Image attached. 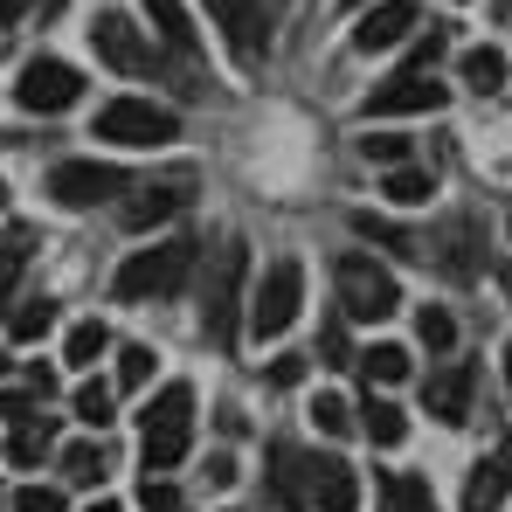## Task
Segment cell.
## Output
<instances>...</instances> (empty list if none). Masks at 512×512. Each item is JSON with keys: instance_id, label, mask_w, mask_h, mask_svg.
Wrapping results in <instances>:
<instances>
[{"instance_id": "6da1fadb", "label": "cell", "mask_w": 512, "mask_h": 512, "mask_svg": "<svg viewBox=\"0 0 512 512\" xmlns=\"http://www.w3.org/2000/svg\"><path fill=\"white\" fill-rule=\"evenodd\" d=\"M187 443H194V388L187 381H167L146 402V416H139V464H146V478L173 471L187 457Z\"/></svg>"}, {"instance_id": "7a4b0ae2", "label": "cell", "mask_w": 512, "mask_h": 512, "mask_svg": "<svg viewBox=\"0 0 512 512\" xmlns=\"http://www.w3.org/2000/svg\"><path fill=\"white\" fill-rule=\"evenodd\" d=\"M243 284H250V250L229 236L208 263V284H201V340L222 346V353L243 333Z\"/></svg>"}, {"instance_id": "3957f363", "label": "cell", "mask_w": 512, "mask_h": 512, "mask_svg": "<svg viewBox=\"0 0 512 512\" xmlns=\"http://www.w3.org/2000/svg\"><path fill=\"white\" fill-rule=\"evenodd\" d=\"M194 263H201V243H194V236H167V243H153V250L125 256V263H118V277H111V291H118L125 305L173 298V291L194 277Z\"/></svg>"}, {"instance_id": "277c9868", "label": "cell", "mask_w": 512, "mask_h": 512, "mask_svg": "<svg viewBox=\"0 0 512 512\" xmlns=\"http://www.w3.org/2000/svg\"><path fill=\"white\" fill-rule=\"evenodd\" d=\"M333 284H340V312H346V319L381 326V319L402 312V284H395V270H381L374 256H360V250H346L340 263H333Z\"/></svg>"}, {"instance_id": "5b68a950", "label": "cell", "mask_w": 512, "mask_h": 512, "mask_svg": "<svg viewBox=\"0 0 512 512\" xmlns=\"http://www.w3.org/2000/svg\"><path fill=\"white\" fill-rule=\"evenodd\" d=\"M298 305H305V263H298V256H277V263L256 277V291H250V333L256 340L291 333Z\"/></svg>"}, {"instance_id": "8992f818", "label": "cell", "mask_w": 512, "mask_h": 512, "mask_svg": "<svg viewBox=\"0 0 512 512\" xmlns=\"http://www.w3.org/2000/svg\"><path fill=\"white\" fill-rule=\"evenodd\" d=\"M97 139H111V146H167V139H180V118L167 104H153V97H111L97 111Z\"/></svg>"}, {"instance_id": "52a82bcc", "label": "cell", "mask_w": 512, "mask_h": 512, "mask_svg": "<svg viewBox=\"0 0 512 512\" xmlns=\"http://www.w3.org/2000/svg\"><path fill=\"white\" fill-rule=\"evenodd\" d=\"M14 97H21V111L56 118V111H70V104L84 97V70H77V63H63V56H28Z\"/></svg>"}, {"instance_id": "ba28073f", "label": "cell", "mask_w": 512, "mask_h": 512, "mask_svg": "<svg viewBox=\"0 0 512 512\" xmlns=\"http://www.w3.org/2000/svg\"><path fill=\"white\" fill-rule=\"evenodd\" d=\"M90 42H97V56H104L111 70H125V77H146V70H153V42H146V28H139L132 14H97V21H90Z\"/></svg>"}, {"instance_id": "9c48e42d", "label": "cell", "mask_w": 512, "mask_h": 512, "mask_svg": "<svg viewBox=\"0 0 512 512\" xmlns=\"http://www.w3.org/2000/svg\"><path fill=\"white\" fill-rule=\"evenodd\" d=\"M443 97H450V90L436 84L429 70H395L360 111H367V118H409V111H443Z\"/></svg>"}, {"instance_id": "30bf717a", "label": "cell", "mask_w": 512, "mask_h": 512, "mask_svg": "<svg viewBox=\"0 0 512 512\" xmlns=\"http://www.w3.org/2000/svg\"><path fill=\"white\" fill-rule=\"evenodd\" d=\"M49 194H56L63 208H97V201L125 194V173L104 167V160H63V167L49 173Z\"/></svg>"}, {"instance_id": "8fae6325", "label": "cell", "mask_w": 512, "mask_h": 512, "mask_svg": "<svg viewBox=\"0 0 512 512\" xmlns=\"http://www.w3.org/2000/svg\"><path fill=\"white\" fill-rule=\"evenodd\" d=\"M215 28L229 35L236 63H263L270 56V28H263V0H208Z\"/></svg>"}, {"instance_id": "7c38bea8", "label": "cell", "mask_w": 512, "mask_h": 512, "mask_svg": "<svg viewBox=\"0 0 512 512\" xmlns=\"http://www.w3.org/2000/svg\"><path fill=\"white\" fill-rule=\"evenodd\" d=\"M478 250H485L478 215H450V222L423 243V256H436V270H450V277H478V263H485Z\"/></svg>"}, {"instance_id": "4fadbf2b", "label": "cell", "mask_w": 512, "mask_h": 512, "mask_svg": "<svg viewBox=\"0 0 512 512\" xmlns=\"http://www.w3.org/2000/svg\"><path fill=\"white\" fill-rule=\"evenodd\" d=\"M187 201H194V180L180 173V180H146V187H132V201H125L118 215H125V229H160Z\"/></svg>"}, {"instance_id": "5bb4252c", "label": "cell", "mask_w": 512, "mask_h": 512, "mask_svg": "<svg viewBox=\"0 0 512 512\" xmlns=\"http://www.w3.org/2000/svg\"><path fill=\"white\" fill-rule=\"evenodd\" d=\"M312 457L319 450H298V443H270V499L284 512L312 506Z\"/></svg>"}, {"instance_id": "9a60e30c", "label": "cell", "mask_w": 512, "mask_h": 512, "mask_svg": "<svg viewBox=\"0 0 512 512\" xmlns=\"http://www.w3.org/2000/svg\"><path fill=\"white\" fill-rule=\"evenodd\" d=\"M423 14H416V0H381V7H367L360 21H353V49L360 56H374V49H395L409 28H416Z\"/></svg>"}, {"instance_id": "2e32d148", "label": "cell", "mask_w": 512, "mask_h": 512, "mask_svg": "<svg viewBox=\"0 0 512 512\" xmlns=\"http://www.w3.org/2000/svg\"><path fill=\"white\" fill-rule=\"evenodd\" d=\"M471 388H478V367H471V360H457V367L429 374L423 409L436 416V423H471Z\"/></svg>"}, {"instance_id": "e0dca14e", "label": "cell", "mask_w": 512, "mask_h": 512, "mask_svg": "<svg viewBox=\"0 0 512 512\" xmlns=\"http://www.w3.org/2000/svg\"><path fill=\"white\" fill-rule=\"evenodd\" d=\"M312 506L319 512H353L360 506V485H353L346 457H312Z\"/></svg>"}, {"instance_id": "ac0fdd59", "label": "cell", "mask_w": 512, "mask_h": 512, "mask_svg": "<svg viewBox=\"0 0 512 512\" xmlns=\"http://www.w3.org/2000/svg\"><path fill=\"white\" fill-rule=\"evenodd\" d=\"M28 263H35V229H28V222H7V236H0V312L14 305Z\"/></svg>"}, {"instance_id": "d6986e66", "label": "cell", "mask_w": 512, "mask_h": 512, "mask_svg": "<svg viewBox=\"0 0 512 512\" xmlns=\"http://www.w3.org/2000/svg\"><path fill=\"white\" fill-rule=\"evenodd\" d=\"M457 77L478 90V97L506 90V49H492V42H485V49H464V56H457Z\"/></svg>"}, {"instance_id": "ffe728a7", "label": "cell", "mask_w": 512, "mask_h": 512, "mask_svg": "<svg viewBox=\"0 0 512 512\" xmlns=\"http://www.w3.org/2000/svg\"><path fill=\"white\" fill-rule=\"evenodd\" d=\"M381 512H436L429 478H416V471H388V478H381Z\"/></svg>"}, {"instance_id": "44dd1931", "label": "cell", "mask_w": 512, "mask_h": 512, "mask_svg": "<svg viewBox=\"0 0 512 512\" xmlns=\"http://www.w3.org/2000/svg\"><path fill=\"white\" fill-rule=\"evenodd\" d=\"M360 429H367V436H374L381 450H395V443L409 436V416H402V409H395L388 395H367V409H360Z\"/></svg>"}, {"instance_id": "7402d4cb", "label": "cell", "mask_w": 512, "mask_h": 512, "mask_svg": "<svg viewBox=\"0 0 512 512\" xmlns=\"http://www.w3.org/2000/svg\"><path fill=\"white\" fill-rule=\"evenodd\" d=\"M49 443H56V429H49V416H35V423H14V436H7V464H42L49 457Z\"/></svg>"}, {"instance_id": "603a6c76", "label": "cell", "mask_w": 512, "mask_h": 512, "mask_svg": "<svg viewBox=\"0 0 512 512\" xmlns=\"http://www.w3.org/2000/svg\"><path fill=\"white\" fill-rule=\"evenodd\" d=\"M506 471H499V457L492 464H478L471 478H464V512H499V499H506Z\"/></svg>"}, {"instance_id": "cb8c5ba5", "label": "cell", "mask_w": 512, "mask_h": 512, "mask_svg": "<svg viewBox=\"0 0 512 512\" xmlns=\"http://www.w3.org/2000/svg\"><path fill=\"white\" fill-rule=\"evenodd\" d=\"M146 14H153V28H160V42H167V49H180V56L194 49V21H187V7H180V0H146Z\"/></svg>"}, {"instance_id": "d4e9b609", "label": "cell", "mask_w": 512, "mask_h": 512, "mask_svg": "<svg viewBox=\"0 0 512 512\" xmlns=\"http://www.w3.org/2000/svg\"><path fill=\"white\" fill-rule=\"evenodd\" d=\"M381 194H388L395 208H423L429 194H436V173H423V167H395L388 180H381Z\"/></svg>"}, {"instance_id": "484cf974", "label": "cell", "mask_w": 512, "mask_h": 512, "mask_svg": "<svg viewBox=\"0 0 512 512\" xmlns=\"http://www.w3.org/2000/svg\"><path fill=\"white\" fill-rule=\"evenodd\" d=\"M104 471H111L104 443H70V450H63V478H70V485H104Z\"/></svg>"}, {"instance_id": "4316f807", "label": "cell", "mask_w": 512, "mask_h": 512, "mask_svg": "<svg viewBox=\"0 0 512 512\" xmlns=\"http://www.w3.org/2000/svg\"><path fill=\"white\" fill-rule=\"evenodd\" d=\"M416 340H423L429 353H450V346H457V319H450L443 305H423V312H416Z\"/></svg>"}, {"instance_id": "83f0119b", "label": "cell", "mask_w": 512, "mask_h": 512, "mask_svg": "<svg viewBox=\"0 0 512 512\" xmlns=\"http://www.w3.org/2000/svg\"><path fill=\"white\" fill-rule=\"evenodd\" d=\"M360 367H367V381H381V388L409 381V353H402V346H374V353H360Z\"/></svg>"}, {"instance_id": "f1b7e54d", "label": "cell", "mask_w": 512, "mask_h": 512, "mask_svg": "<svg viewBox=\"0 0 512 512\" xmlns=\"http://www.w3.org/2000/svg\"><path fill=\"white\" fill-rule=\"evenodd\" d=\"M104 346H111V333H104L97 319H84V326L70 333V346H63V360H70V367H90V360H97Z\"/></svg>"}, {"instance_id": "f546056e", "label": "cell", "mask_w": 512, "mask_h": 512, "mask_svg": "<svg viewBox=\"0 0 512 512\" xmlns=\"http://www.w3.org/2000/svg\"><path fill=\"white\" fill-rule=\"evenodd\" d=\"M77 423L111 429V388H104V381H84V388H77Z\"/></svg>"}, {"instance_id": "4dcf8cb0", "label": "cell", "mask_w": 512, "mask_h": 512, "mask_svg": "<svg viewBox=\"0 0 512 512\" xmlns=\"http://www.w3.org/2000/svg\"><path fill=\"white\" fill-rule=\"evenodd\" d=\"M49 326H56V305H49V298H28V305L14 312V340H42Z\"/></svg>"}, {"instance_id": "1f68e13d", "label": "cell", "mask_w": 512, "mask_h": 512, "mask_svg": "<svg viewBox=\"0 0 512 512\" xmlns=\"http://www.w3.org/2000/svg\"><path fill=\"white\" fill-rule=\"evenodd\" d=\"M360 153H367V160H381V167H409V139H395V132H367V139H360Z\"/></svg>"}, {"instance_id": "d6a6232c", "label": "cell", "mask_w": 512, "mask_h": 512, "mask_svg": "<svg viewBox=\"0 0 512 512\" xmlns=\"http://www.w3.org/2000/svg\"><path fill=\"white\" fill-rule=\"evenodd\" d=\"M153 381V346H125L118 353V388H146Z\"/></svg>"}, {"instance_id": "836d02e7", "label": "cell", "mask_w": 512, "mask_h": 512, "mask_svg": "<svg viewBox=\"0 0 512 512\" xmlns=\"http://www.w3.org/2000/svg\"><path fill=\"white\" fill-rule=\"evenodd\" d=\"M312 423L326 429V436H346V423H353V409H346L340 395H319V402H312Z\"/></svg>"}, {"instance_id": "e575fe53", "label": "cell", "mask_w": 512, "mask_h": 512, "mask_svg": "<svg viewBox=\"0 0 512 512\" xmlns=\"http://www.w3.org/2000/svg\"><path fill=\"white\" fill-rule=\"evenodd\" d=\"M14 512H63V492L56 485H21L14 492Z\"/></svg>"}, {"instance_id": "d590c367", "label": "cell", "mask_w": 512, "mask_h": 512, "mask_svg": "<svg viewBox=\"0 0 512 512\" xmlns=\"http://www.w3.org/2000/svg\"><path fill=\"white\" fill-rule=\"evenodd\" d=\"M0 416H7V423H35V416H42V395H28V388H21V395H0Z\"/></svg>"}, {"instance_id": "8d00e7d4", "label": "cell", "mask_w": 512, "mask_h": 512, "mask_svg": "<svg viewBox=\"0 0 512 512\" xmlns=\"http://www.w3.org/2000/svg\"><path fill=\"white\" fill-rule=\"evenodd\" d=\"M139 506H146V512H180V492H173L167 478H146V492H139Z\"/></svg>"}, {"instance_id": "74e56055", "label": "cell", "mask_w": 512, "mask_h": 512, "mask_svg": "<svg viewBox=\"0 0 512 512\" xmlns=\"http://www.w3.org/2000/svg\"><path fill=\"white\" fill-rule=\"evenodd\" d=\"M319 353H326V367H353V346H346V326H326V333H319Z\"/></svg>"}, {"instance_id": "f35d334b", "label": "cell", "mask_w": 512, "mask_h": 512, "mask_svg": "<svg viewBox=\"0 0 512 512\" xmlns=\"http://www.w3.org/2000/svg\"><path fill=\"white\" fill-rule=\"evenodd\" d=\"M443 49H450V35H443V28H429L423 42H416V56H409V70H429V63H436Z\"/></svg>"}, {"instance_id": "ab89813d", "label": "cell", "mask_w": 512, "mask_h": 512, "mask_svg": "<svg viewBox=\"0 0 512 512\" xmlns=\"http://www.w3.org/2000/svg\"><path fill=\"white\" fill-rule=\"evenodd\" d=\"M298 374H305V360H298V353L270 360V388H298Z\"/></svg>"}, {"instance_id": "60d3db41", "label": "cell", "mask_w": 512, "mask_h": 512, "mask_svg": "<svg viewBox=\"0 0 512 512\" xmlns=\"http://www.w3.org/2000/svg\"><path fill=\"white\" fill-rule=\"evenodd\" d=\"M208 485H236V457H208Z\"/></svg>"}, {"instance_id": "b9f144b4", "label": "cell", "mask_w": 512, "mask_h": 512, "mask_svg": "<svg viewBox=\"0 0 512 512\" xmlns=\"http://www.w3.org/2000/svg\"><path fill=\"white\" fill-rule=\"evenodd\" d=\"M21 14H28V0H0V28H14Z\"/></svg>"}, {"instance_id": "7bdbcfd3", "label": "cell", "mask_w": 512, "mask_h": 512, "mask_svg": "<svg viewBox=\"0 0 512 512\" xmlns=\"http://www.w3.org/2000/svg\"><path fill=\"white\" fill-rule=\"evenodd\" d=\"M499 471H506V478H512V436H506V450H499Z\"/></svg>"}, {"instance_id": "ee69618b", "label": "cell", "mask_w": 512, "mask_h": 512, "mask_svg": "<svg viewBox=\"0 0 512 512\" xmlns=\"http://www.w3.org/2000/svg\"><path fill=\"white\" fill-rule=\"evenodd\" d=\"M90 512H125V506H111V499H97V506H90Z\"/></svg>"}, {"instance_id": "f6af8a7d", "label": "cell", "mask_w": 512, "mask_h": 512, "mask_svg": "<svg viewBox=\"0 0 512 512\" xmlns=\"http://www.w3.org/2000/svg\"><path fill=\"white\" fill-rule=\"evenodd\" d=\"M499 284H506V298H512V263H506V270H499Z\"/></svg>"}, {"instance_id": "bcb514c9", "label": "cell", "mask_w": 512, "mask_h": 512, "mask_svg": "<svg viewBox=\"0 0 512 512\" xmlns=\"http://www.w3.org/2000/svg\"><path fill=\"white\" fill-rule=\"evenodd\" d=\"M506 388H512V346H506Z\"/></svg>"}, {"instance_id": "7dc6e473", "label": "cell", "mask_w": 512, "mask_h": 512, "mask_svg": "<svg viewBox=\"0 0 512 512\" xmlns=\"http://www.w3.org/2000/svg\"><path fill=\"white\" fill-rule=\"evenodd\" d=\"M0 374H7V353H0Z\"/></svg>"}, {"instance_id": "c3c4849f", "label": "cell", "mask_w": 512, "mask_h": 512, "mask_svg": "<svg viewBox=\"0 0 512 512\" xmlns=\"http://www.w3.org/2000/svg\"><path fill=\"white\" fill-rule=\"evenodd\" d=\"M346 7H367V0H346Z\"/></svg>"}, {"instance_id": "681fc988", "label": "cell", "mask_w": 512, "mask_h": 512, "mask_svg": "<svg viewBox=\"0 0 512 512\" xmlns=\"http://www.w3.org/2000/svg\"><path fill=\"white\" fill-rule=\"evenodd\" d=\"M0 201H7V194H0Z\"/></svg>"}]
</instances>
